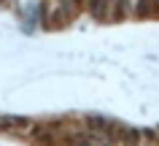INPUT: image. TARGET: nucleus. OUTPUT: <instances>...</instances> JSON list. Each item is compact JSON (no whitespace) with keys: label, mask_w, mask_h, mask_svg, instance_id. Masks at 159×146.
<instances>
[{"label":"nucleus","mask_w":159,"mask_h":146,"mask_svg":"<svg viewBox=\"0 0 159 146\" xmlns=\"http://www.w3.org/2000/svg\"><path fill=\"white\" fill-rule=\"evenodd\" d=\"M135 11H138V14H148V11H151V3H148V0H138Z\"/></svg>","instance_id":"obj_3"},{"label":"nucleus","mask_w":159,"mask_h":146,"mask_svg":"<svg viewBox=\"0 0 159 146\" xmlns=\"http://www.w3.org/2000/svg\"><path fill=\"white\" fill-rule=\"evenodd\" d=\"M86 6H89V11H92L97 19H111L113 14V6H111V0H86Z\"/></svg>","instance_id":"obj_1"},{"label":"nucleus","mask_w":159,"mask_h":146,"mask_svg":"<svg viewBox=\"0 0 159 146\" xmlns=\"http://www.w3.org/2000/svg\"><path fill=\"white\" fill-rule=\"evenodd\" d=\"M84 3H86V0H73V6H78V8H81Z\"/></svg>","instance_id":"obj_4"},{"label":"nucleus","mask_w":159,"mask_h":146,"mask_svg":"<svg viewBox=\"0 0 159 146\" xmlns=\"http://www.w3.org/2000/svg\"><path fill=\"white\" fill-rule=\"evenodd\" d=\"M27 135L33 138V141H38V144H54V141H57L54 133H51L49 127H41V125H33V130H30Z\"/></svg>","instance_id":"obj_2"}]
</instances>
